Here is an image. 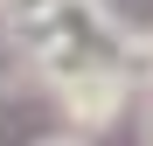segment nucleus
Returning a JSON list of instances; mask_svg holds the SVG:
<instances>
[{"mask_svg":"<svg viewBox=\"0 0 153 146\" xmlns=\"http://www.w3.org/2000/svg\"><path fill=\"white\" fill-rule=\"evenodd\" d=\"M125 90H132V77H125L118 63H91L84 77L63 84V104H70V118L84 132H97V125H111V118L125 111Z\"/></svg>","mask_w":153,"mask_h":146,"instance_id":"f257e3e1","label":"nucleus"},{"mask_svg":"<svg viewBox=\"0 0 153 146\" xmlns=\"http://www.w3.org/2000/svg\"><path fill=\"white\" fill-rule=\"evenodd\" d=\"M125 77H139V84H153V35H139V42H125Z\"/></svg>","mask_w":153,"mask_h":146,"instance_id":"f03ea898","label":"nucleus"},{"mask_svg":"<svg viewBox=\"0 0 153 146\" xmlns=\"http://www.w3.org/2000/svg\"><path fill=\"white\" fill-rule=\"evenodd\" d=\"M56 0H7V21H35V14H49Z\"/></svg>","mask_w":153,"mask_h":146,"instance_id":"7ed1b4c3","label":"nucleus"},{"mask_svg":"<svg viewBox=\"0 0 153 146\" xmlns=\"http://www.w3.org/2000/svg\"><path fill=\"white\" fill-rule=\"evenodd\" d=\"M139 139H153V97H146V111H139Z\"/></svg>","mask_w":153,"mask_h":146,"instance_id":"20e7f679","label":"nucleus"}]
</instances>
